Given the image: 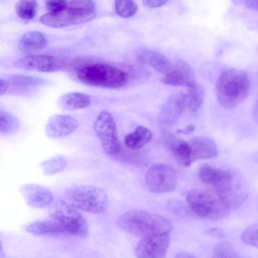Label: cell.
<instances>
[{"instance_id": "cell-1", "label": "cell", "mask_w": 258, "mask_h": 258, "mask_svg": "<svg viewBox=\"0 0 258 258\" xmlns=\"http://www.w3.org/2000/svg\"><path fill=\"white\" fill-rule=\"evenodd\" d=\"M116 225L126 232L143 237L168 233L172 228L170 221L166 217L141 210H131L122 214L117 218Z\"/></svg>"}, {"instance_id": "cell-2", "label": "cell", "mask_w": 258, "mask_h": 258, "mask_svg": "<svg viewBox=\"0 0 258 258\" xmlns=\"http://www.w3.org/2000/svg\"><path fill=\"white\" fill-rule=\"evenodd\" d=\"M76 76L88 86L109 89L121 88L127 81V75L123 71L101 61L89 62L79 67Z\"/></svg>"}, {"instance_id": "cell-3", "label": "cell", "mask_w": 258, "mask_h": 258, "mask_svg": "<svg viewBox=\"0 0 258 258\" xmlns=\"http://www.w3.org/2000/svg\"><path fill=\"white\" fill-rule=\"evenodd\" d=\"M250 81L243 71L230 69L219 77L216 93L219 104L225 109H231L241 103L248 96Z\"/></svg>"}, {"instance_id": "cell-4", "label": "cell", "mask_w": 258, "mask_h": 258, "mask_svg": "<svg viewBox=\"0 0 258 258\" xmlns=\"http://www.w3.org/2000/svg\"><path fill=\"white\" fill-rule=\"evenodd\" d=\"M186 198L192 211L203 218L219 220L226 217L231 211L215 190L192 189L187 193Z\"/></svg>"}, {"instance_id": "cell-5", "label": "cell", "mask_w": 258, "mask_h": 258, "mask_svg": "<svg viewBox=\"0 0 258 258\" xmlns=\"http://www.w3.org/2000/svg\"><path fill=\"white\" fill-rule=\"evenodd\" d=\"M64 200L79 210L92 214L105 212L108 201L103 188L90 185L71 187L66 191Z\"/></svg>"}, {"instance_id": "cell-6", "label": "cell", "mask_w": 258, "mask_h": 258, "mask_svg": "<svg viewBox=\"0 0 258 258\" xmlns=\"http://www.w3.org/2000/svg\"><path fill=\"white\" fill-rule=\"evenodd\" d=\"M79 210L65 200H61L51 209L50 215L61 225L66 234L85 237L88 234V224Z\"/></svg>"}, {"instance_id": "cell-7", "label": "cell", "mask_w": 258, "mask_h": 258, "mask_svg": "<svg viewBox=\"0 0 258 258\" xmlns=\"http://www.w3.org/2000/svg\"><path fill=\"white\" fill-rule=\"evenodd\" d=\"M214 189L231 211L241 206L248 195L243 178L239 173L233 170L229 176Z\"/></svg>"}, {"instance_id": "cell-8", "label": "cell", "mask_w": 258, "mask_h": 258, "mask_svg": "<svg viewBox=\"0 0 258 258\" xmlns=\"http://www.w3.org/2000/svg\"><path fill=\"white\" fill-rule=\"evenodd\" d=\"M96 16L95 9L82 8L68 5L63 11L47 13L40 18L41 23L53 28H60L89 22Z\"/></svg>"}, {"instance_id": "cell-9", "label": "cell", "mask_w": 258, "mask_h": 258, "mask_svg": "<svg viewBox=\"0 0 258 258\" xmlns=\"http://www.w3.org/2000/svg\"><path fill=\"white\" fill-rule=\"evenodd\" d=\"M93 128L105 152L111 156L118 155L121 146L112 115L106 111L100 112L94 122Z\"/></svg>"}, {"instance_id": "cell-10", "label": "cell", "mask_w": 258, "mask_h": 258, "mask_svg": "<svg viewBox=\"0 0 258 258\" xmlns=\"http://www.w3.org/2000/svg\"><path fill=\"white\" fill-rule=\"evenodd\" d=\"M176 179V174L173 168L165 164L158 163L148 169L146 182L152 192L163 194L175 189Z\"/></svg>"}, {"instance_id": "cell-11", "label": "cell", "mask_w": 258, "mask_h": 258, "mask_svg": "<svg viewBox=\"0 0 258 258\" xmlns=\"http://www.w3.org/2000/svg\"><path fill=\"white\" fill-rule=\"evenodd\" d=\"M19 69L50 73L61 70L64 62L59 58L46 54L29 55L19 58L15 62Z\"/></svg>"}, {"instance_id": "cell-12", "label": "cell", "mask_w": 258, "mask_h": 258, "mask_svg": "<svg viewBox=\"0 0 258 258\" xmlns=\"http://www.w3.org/2000/svg\"><path fill=\"white\" fill-rule=\"evenodd\" d=\"M169 243L166 233L144 237L136 246V255L138 258L164 257Z\"/></svg>"}, {"instance_id": "cell-13", "label": "cell", "mask_w": 258, "mask_h": 258, "mask_svg": "<svg viewBox=\"0 0 258 258\" xmlns=\"http://www.w3.org/2000/svg\"><path fill=\"white\" fill-rule=\"evenodd\" d=\"M20 192L26 203L35 209L45 208L54 200L53 195L50 189L37 184H25L21 186Z\"/></svg>"}, {"instance_id": "cell-14", "label": "cell", "mask_w": 258, "mask_h": 258, "mask_svg": "<svg viewBox=\"0 0 258 258\" xmlns=\"http://www.w3.org/2000/svg\"><path fill=\"white\" fill-rule=\"evenodd\" d=\"M78 126L79 122L74 117L67 114H55L48 120L45 133L50 138L58 139L72 134Z\"/></svg>"}, {"instance_id": "cell-15", "label": "cell", "mask_w": 258, "mask_h": 258, "mask_svg": "<svg viewBox=\"0 0 258 258\" xmlns=\"http://www.w3.org/2000/svg\"><path fill=\"white\" fill-rule=\"evenodd\" d=\"M161 82L166 85L187 88L196 82L192 68L182 60L178 61L168 72L165 74L161 78Z\"/></svg>"}, {"instance_id": "cell-16", "label": "cell", "mask_w": 258, "mask_h": 258, "mask_svg": "<svg viewBox=\"0 0 258 258\" xmlns=\"http://www.w3.org/2000/svg\"><path fill=\"white\" fill-rule=\"evenodd\" d=\"M186 106L185 94L179 93L171 96L163 104L159 120L164 124L174 123L182 114Z\"/></svg>"}, {"instance_id": "cell-17", "label": "cell", "mask_w": 258, "mask_h": 258, "mask_svg": "<svg viewBox=\"0 0 258 258\" xmlns=\"http://www.w3.org/2000/svg\"><path fill=\"white\" fill-rule=\"evenodd\" d=\"M164 135L166 146L175 160L182 166H189L193 162L189 143L168 133Z\"/></svg>"}, {"instance_id": "cell-18", "label": "cell", "mask_w": 258, "mask_h": 258, "mask_svg": "<svg viewBox=\"0 0 258 258\" xmlns=\"http://www.w3.org/2000/svg\"><path fill=\"white\" fill-rule=\"evenodd\" d=\"M193 162L204 159L215 157L218 153L217 147L210 138L198 136L189 141Z\"/></svg>"}, {"instance_id": "cell-19", "label": "cell", "mask_w": 258, "mask_h": 258, "mask_svg": "<svg viewBox=\"0 0 258 258\" xmlns=\"http://www.w3.org/2000/svg\"><path fill=\"white\" fill-rule=\"evenodd\" d=\"M138 57L141 62L150 66L160 73L165 74L173 67L170 61L165 55L154 50L143 49L139 52Z\"/></svg>"}, {"instance_id": "cell-20", "label": "cell", "mask_w": 258, "mask_h": 258, "mask_svg": "<svg viewBox=\"0 0 258 258\" xmlns=\"http://www.w3.org/2000/svg\"><path fill=\"white\" fill-rule=\"evenodd\" d=\"M91 103V98L89 94L78 92L64 94L58 100L61 108L70 111L87 108Z\"/></svg>"}, {"instance_id": "cell-21", "label": "cell", "mask_w": 258, "mask_h": 258, "mask_svg": "<svg viewBox=\"0 0 258 258\" xmlns=\"http://www.w3.org/2000/svg\"><path fill=\"white\" fill-rule=\"evenodd\" d=\"M26 230L29 233L39 236L66 234L61 225L53 219L31 223L27 226Z\"/></svg>"}, {"instance_id": "cell-22", "label": "cell", "mask_w": 258, "mask_h": 258, "mask_svg": "<svg viewBox=\"0 0 258 258\" xmlns=\"http://www.w3.org/2000/svg\"><path fill=\"white\" fill-rule=\"evenodd\" d=\"M230 171V170L204 164L199 169V176L203 183L214 187L228 176Z\"/></svg>"}, {"instance_id": "cell-23", "label": "cell", "mask_w": 258, "mask_h": 258, "mask_svg": "<svg viewBox=\"0 0 258 258\" xmlns=\"http://www.w3.org/2000/svg\"><path fill=\"white\" fill-rule=\"evenodd\" d=\"M47 44V40L42 33L37 31H29L21 37L19 47L24 51H36L43 49Z\"/></svg>"}, {"instance_id": "cell-24", "label": "cell", "mask_w": 258, "mask_h": 258, "mask_svg": "<svg viewBox=\"0 0 258 258\" xmlns=\"http://www.w3.org/2000/svg\"><path fill=\"white\" fill-rule=\"evenodd\" d=\"M152 138V132L143 126H138L133 133L127 134L124 138V144L131 149H138L149 143Z\"/></svg>"}, {"instance_id": "cell-25", "label": "cell", "mask_w": 258, "mask_h": 258, "mask_svg": "<svg viewBox=\"0 0 258 258\" xmlns=\"http://www.w3.org/2000/svg\"><path fill=\"white\" fill-rule=\"evenodd\" d=\"M185 96L186 106L192 111H197L203 103L205 96L203 86L196 82L188 88Z\"/></svg>"}, {"instance_id": "cell-26", "label": "cell", "mask_w": 258, "mask_h": 258, "mask_svg": "<svg viewBox=\"0 0 258 258\" xmlns=\"http://www.w3.org/2000/svg\"><path fill=\"white\" fill-rule=\"evenodd\" d=\"M67 164V161L65 157L61 155H57L42 162L40 167L44 174L52 175L63 170Z\"/></svg>"}, {"instance_id": "cell-27", "label": "cell", "mask_w": 258, "mask_h": 258, "mask_svg": "<svg viewBox=\"0 0 258 258\" xmlns=\"http://www.w3.org/2000/svg\"><path fill=\"white\" fill-rule=\"evenodd\" d=\"M37 4L35 0H20L16 6V12L19 18L28 20L36 15Z\"/></svg>"}, {"instance_id": "cell-28", "label": "cell", "mask_w": 258, "mask_h": 258, "mask_svg": "<svg viewBox=\"0 0 258 258\" xmlns=\"http://www.w3.org/2000/svg\"><path fill=\"white\" fill-rule=\"evenodd\" d=\"M18 119L7 111H0V133L1 134L13 133L19 127Z\"/></svg>"}, {"instance_id": "cell-29", "label": "cell", "mask_w": 258, "mask_h": 258, "mask_svg": "<svg viewBox=\"0 0 258 258\" xmlns=\"http://www.w3.org/2000/svg\"><path fill=\"white\" fill-rule=\"evenodd\" d=\"M115 10L119 16L127 18L136 14L138 6L134 0H115Z\"/></svg>"}, {"instance_id": "cell-30", "label": "cell", "mask_w": 258, "mask_h": 258, "mask_svg": "<svg viewBox=\"0 0 258 258\" xmlns=\"http://www.w3.org/2000/svg\"><path fill=\"white\" fill-rule=\"evenodd\" d=\"M214 254L217 257H237L238 253L234 246L229 242H222L214 248Z\"/></svg>"}, {"instance_id": "cell-31", "label": "cell", "mask_w": 258, "mask_h": 258, "mask_svg": "<svg viewBox=\"0 0 258 258\" xmlns=\"http://www.w3.org/2000/svg\"><path fill=\"white\" fill-rule=\"evenodd\" d=\"M241 238L246 244L258 248V223L245 229L242 232Z\"/></svg>"}, {"instance_id": "cell-32", "label": "cell", "mask_w": 258, "mask_h": 258, "mask_svg": "<svg viewBox=\"0 0 258 258\" xmlns=\"http://www.w3.org/2000/svg\"><path fill=\"white\" fill-rule=\"evenodd\" d=\"M68 5L66 0H47L46 9L49 13H57L64 10Z\"/></svg>"}, {"instance_id": "cell-33", "label": "cell", "mask_w": 258, "mask_h": 258, "mask_svg": "<svg viewBox=\"0 0 258 258\" xmlns=\"http://www.w3.org/2000/svg\"><path fill=\"white\" fill-rule=\"evenodd\" d=\"M68 5L78 8L95 9L93 0H70Z\"/></svg>"}, {"instance_id": "cell-34", "label": "cell", "mask_w": 258, "mask_h": 258, "mask_svg": "<svg viewBox=\"0 0 258 258\" xmlns=\"http://www.w3.org/2000/svg\"><path fill=\"white\" fill-rule=\"evenodd\" d=\"M169 0H142L143 4L150 8H156L164 5Z\"/></svg>"}, {"instance_id": "cell-35", "label": "cell", "mask_w": 258, "mask_h": 258, "mask_svg": "<svg viewBox=\"0 0 258 258\" xmlns=\"http://www.w3.org/2000/svg\"><path fill=\"white\" fill-rule=\"evenodd\" d=\"M9 88V83L7 79L1 78L0 82V95H2L7 92Z\"/></svg>"}, {"instance_id": "cell-36", "label": "cell", "mask_w": 258, "mask_h": 258, "mask_svg": "<svg viewBox=\"0 0 258 258\" xmlns=\"http://www.w3.org/2000/svg\"><path fill=\"white\" fill-rule=\"evenodd\" d=\"M195 129V126L192 124H189L183 130L178 129L176 131L178 134H181L183 135H189L191 134Z\"/></svg>"}, {"instance_id": "cell-37", "label": "cell", "mask_w": 258, "mask_h": 258, "mask_svg": "<svg viewBox=\"0 0 258 258\" xmlns=\"http://www.w3.org/2000/svg\"><path fill=\"white\" fill-rule=\"evenodd\" d=\"M252 116L253 119L258 123V98L255 100L252 106Z\"/></svg>"}, {"instance_id": "cell-38", "label": "cell", "mask_w": 258, "mask_h": 258, "mask_svg": "<svg viewBox=\"0 0 258 258\" xmlns=\"http://www.w3.org/2000/svg\"><path fill=\"white\" fill-rule=\"evenodd\" d=\"M245 3L248 8L258 11V0H246Z\"/></svg>"}, {"instance_id": "cell-39", "label": "cell", "mask_w": 258, "mask_h": 258, "mask_svg": "<svg viewBox=\"0 0 258 258\" xmlns=\"http://www.w3.org/2000/svg\"><path fill=\"white\" fill-rule=\"evenodd\" d=\"M208 232L217 237H223L224 236L223 232L221 230L217 228H212L208 230Z\"/></svg>"}]
</instances>
